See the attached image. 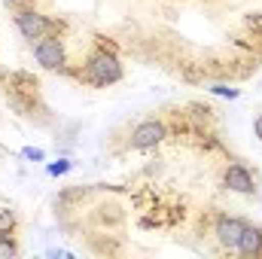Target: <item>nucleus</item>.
Segmentation results:
<instances>
[{
    "label": "nucleus",
    "instance_id": "4",
    "mask_svg": "<svg viewBox=\"0 0 262 259\" xmlns=\"http://www.w3.org/2000/svg\"><path fill=\"white\" fill-rule=\"evenodd\" d=\"M165 122H159V119H146V122H140L137 128L131 131V146L134 149H152V146H159L162 140H165Z\"/></svg>",
    "mask_w": 262,
    "mask_h": 259
},
{
    "label": "nucleus",
    "instance_id": "10",
    "mask_svg": "<svg viewBox=\"0 0 262 259\" xmlns=\"http://www.w3.org/2000/svg\"><path fill=\"white\" fill-rule=\"evenodd\" d=\"M25 159H31V162H43L46 159V153L43 149H37V146H25V153H21Z\"/></svg>",
    "mask_w": 262,
    "mask_h": 259
},
{
    "label": "nucleus",
    "instance_id": "12",
    "mask_svg": "<svg viewBox=\"0 0 262 259\" xmlns=\"http://www.w3.org/2000/svg\"><path fill=\"white\" fill-rule=\"evenodd\" d=\"M3 3H6V6H18L21 0H3Z\"/></svg>",
    "mask_w": 262,
    "mask_h": 259
},
{
    "label": "nucleus",
    "instance_id": "7",
    "mask_svg": "<svg viewBox=\"0 0 262 259\" xmlns=\"http://www.w3.org/2000/svg\"><path fill=\"white\" fill-rule=\"evenodd\" d=\"M235 250L244 253V256H256V253H262V229L259 226H244V232H241Z\"/></svg>",
    "mask_w": 262,
    "mask_h": 259
},
{
    "label": "nucleus",
    "instance_id": "11",
    "mask_svg": "<svg viewBox=\"0 0 262 259\" xmlns=\"http://www.w3.org/2000/svg\"><path fill=\"white\" fill-rule=\"evenodd\" d=\"M253 131H256V137L262 140V116H256V122H253Z\"/></svg>",
    "mask_w": 262,
    "mask_h": 259
},
{
    "label": "nucleus",
    "instance_id": "8",
    "mask_svg": "<svg viewBox=\"0 0 262 259\" xmlns=\"http://www.w3.org/2000/svg\"><path fill=\"white\" fill-rule=\"evenodd\" d=\"M210 92H213V95H220V98H229V101H235V98H241V89H232V85H223V82H216V85H210Z\"/></svg>",
    "mask_w": 262,
    "mask_h": 259
},
{
    "label": "nucleus",
    "instance_id": "5",
    "mask_svg": "<svg viewBox=\"0 0 262 259\" xmlns=\"http://www.w3.org/2000/svg\"><path fill=\"white\" fill-rule=\"evenodd\" d=\"M223 186L232 189L238 195H253L256 192V183H253V174L244 168V165H229L226 174H223Z\"/></svg>",
    "mask_w": 262,
    "mask_h": 259
},
{
    "label": "nucleus",
    "instance_id": "3",
    "mask_svg": "<svg viewBox=\"0 0 262 259\" xmlns=\"http://www.w3.org/2000/svg\"><path fill=\"white\" fill-rule=\"evenodd\" d=\"M34 58L37 64L46 67V70H58L64 64V43L55 37V34H46L34 43Z\"/></svg>",
    "mask_w": 262,
    "mask_h": 259
},
{
    "label": "nucleus",
    "instance_id": "2",
    "mask_svg": "<svg viewBox=\"0 0 262 259\" xmlns=\"http://www.w3.org/2000/svg\"><path fill=\"white\" fill-rule=\"evenodd\" d=\"M15 28H18V34L25 37V40H40V37H46V34H52V21L43 15V12H37V9H18L15 12Z\"/></svg>",
    "mask_w": 262,
    "mask_h": 259
},
{
    "label": "nucleus",
    "instance_id": "6",
    "mask_svg": "<svg viewBox=\"0 0 262 259\" xmlns=\"http://www.w3.org/2000/svg\"><path fill=\"white\" fill-rule=\"evenodd\" d=\"M244 220H238V217H220L216 220V226H213V235H216V241L223 244V247H229V250H235V244H238V238H241V232H244Z\"/></svg>",
    "mask_w": 262,
    "mask_h": 259
},
{
    "label": "nucleus",
    "instance_id": "1",
    "mask_svg": "<svg viewBox=\"0 0 262 259\" xmlns=\"http://www.w3.org/2000/svg\"><path fill=\"white\" fill-rule=\"evenodd\" d=\"M85 76H89V82H95V85H113V82L122 79V64H119V58H116L113 52L101 49V52H95V55L85 61Z\"/></svg>",
    "mask_w": 262,
    "mask_h": 259
},
{
    "label": "nucleus",
    "instance_id": "9",
    "mask_svg": "<svg viewBox=\"0 0 262 259\" xmlns=\"http://www.w3.org/2000/svg\"><path fill=\"white\" fill-rule=\"evenodd\" d=\"M70 168H73V165H70L67 159H61V162H52V165H49L46 171H49L52 177H61V174H67V171H70Z\"/></svg>",
    "mask_w": 262,
    "mask_h": 259
}]
</instances>
